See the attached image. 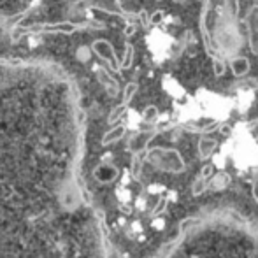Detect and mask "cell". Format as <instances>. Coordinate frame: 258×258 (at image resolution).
<instances>
[{"label": "cell", "instance_id": "6da1fadb", "mask_svg": "<svg viewBox=\"0 0 258 258\" xmlns=\"http://www.w3.org/2000/svg\"><path fill=\"white\" fill-rule=\"evenodd\" d=\"M79 30H105L104 21H85V23H72V21H60V23H35L30 27H20L11 30V42L16 44L21 37L30 34H74Z\"/></svg>", "mask_w": 258, "mask_h": 258}, {"label": "cell", "instance_id": "7a4b0ae2", "mask_svg": "<svg viewBox=\"0 0 258 258\" xmlns=\"http://www.w3.org/2000/svg\"><path fill=\"white\" fill-rule=\"evenodd\" d=\"M144 158L153 163L156 169L165 172H181L184 170V160L176 150H165V148H153L146 153Z\"/></svg>", "mask_w": 258, "mask_h": 258}, {"label": "cell", "instance_id": "3957f363", "mask_svg": "<svg viewBox=\"0 0 258 258\" xmlns=\"http://www.w3.org/2000/svg\"><path fill=\"white\" fill-rule=\"evenodd\" d=\"M92 51L97 54L99 58H102L104 61L109 63V71H114V72H121V60L116 56V51L112 48V44L105 39H97V41L92 42Z\"/></svg>", "mask_w": 258, "mask_h": 258}, {"label": "cell", "instance_id": "277c9868", "mask_svg": "<svg viewBox=\"0 0 258 258\" xmlns=\"http://www.w3.org/2000/svg\"><path fill=\"white\" fill-rule=\"evenodd\" d=\"M244 25L248 28V41L251 51L258 54V6H251L244 16Z\"/></svg>", "mask_w": 258, "mask_h": 258}, {"label": "cell", "instance_id": "5b68a950", "mask_svg": "<svg viewBox=\"0 0 258 258\" xmlns=\"http://www.w3.org/2000/svg\"><path fill=\"white\" fill-rule=\"evenodd\" d=\"M93 71H95L97 81H99L100 85L104 86L105 93H107L109 97H118L119 85H118V81H116V79L112 78L111 74H109L107 69H104V67H93Z\"/></svg>", "mask_w": 258, "mask_h": 258}, {"label": "cell", "instance_id": "8992f818", "mask_svg": "<svg viewBox=\"0 0 258 258\" xmlns=\"http://www.w3.org/2000/svg\"><path fill=\"white\" fill-rule=\"evenodd\" d=\"M125 134H126V126L125 125H116V126L109 128L107 132L104 134L102 139H100V144H102L104 148H107V146H111V144L121 141L123 137H125Z\"/></svg>", "mask_w": 258, "mask_h": 258}, {"label": "cell", "instance_id": "52a82bcc", "mask_svg": "<svg viewBox=\"0 0 258 258\" xmlns=\"http://www.w3.org/2000/svg\"><path fill=\"white\" fill-rule=\"evenodd\" d=\"M249 69H251V63H249V60L246 56L230 58V71L235 78H242V76H246L249 72Z\"/></svg>", "mask_w": 258, "mask_h": 258}, {"label": "cell", "instance_id": "ba28073f", "mask_svg": "<svg viewBox=\"0 0 258 258\" xmlns=\"http://www.w3.org/2000/svg\"><path fill=\"white\" fill-rule=\"evenodd\" d=\"M216 146L218 144L214 139H211V137H202V139L199 141V156H201L202 160L209 158V156L214 153Z\"/></svg>", "mask_w": 258, "mask_h": 258}, {"label": "cell", "instance_id": "9c48e42d", "mask_svg": "<svg viewBox=\"0 0 258 258\" xmlns=\"http://www.w3.org/2000/svg\"><path fill=\"white\" fill-rule=\"evenodd\" d=\"M126 107H128V105H125V104H119V105H116V107H112L111 112H109V116H107V123H109V125H116V123H118L119 119L125 116Z\"/></svg>", "mask_w": 258, "mask_h": 258}, {"label": "cell", "instance_id": "30bf717a", "mask_svg": "<svg viewBox=\"0 0 258 258\" xmlns=\"http://www.w3.org/2000/svg\"><path fill=\"white\" fill-rule=\"evenodd\" d=\"M139 92V85H137L136 81H130L128 85H125V88H123V102L125 105H128L132 102V99L136 97V93Z\"/></svg>", "mask_w": 258, "mask_h": 258}, {"label": "cell", "instance_id": "8fae6325", "mask_svg": "<svg viewBox=\"0 0 258 258\" xmlns=\"http://www.w3.org/2000/svg\"><path fill=\"white\" fill-rule=\"evenodd\" d=\"M134 54H136V49L130 42L125 44V54H123V60H121V71H126V69L132 67L134 63Z\"/></svg>", "mask_w": 258, "mask_h": 258}, {"label": "cell", "instance_id": "7c38bea8", "mask_svg": "<svg viewBox=\"0 0 258 258\" xmlns=\"http://www.w3.org/2000/svg\"><path fill=\"white\" fill-rule=\"evenodd\" d=\"M213 72H214V76H216V78H221V76L227 72V63H225L220 56L213 60Z\"/></svg>", "mask_w": 258, "mask_h": 258}, {"label": "cell", "instance_id": "4fadbf2b", "mask_svg": "<svg viewBox=\"0 0 258 258\" xmlns=\"http://www.w3.org/2000/svg\"><path fill=\"white\" fill-rule=\"evenodd\" d=\"M156 118H158V107H156V105H148L143 112V119L148 123H151V121H155Z\"/></svg>", "mask_w": 258, "mask_h": 258}, {"label": "cell", "instance_id": "5bb4252c", "mask_svg": "<svg viewBox=\"0 0 258 258\" xmlns=\"http://www.w3.org/2000/svg\"><path fill=\"white\" fill-rule=\"evenodd\" d=\"M90 54H92V48H85V46H81V48L76 51V56H78V60L83 61V63H86V61L90 60Z\"/></svg>", "mask_w": 258, "mask_h": 258}, {"label": "cell", "instance_id": "9a60e30c", "mask_svg": "<svg viewBox=\"0 0 258 258\" xmlns=\"http://www.w3.org/2000/svg\"><path fill=\"white\" fill-rule=\"evenodd\" d=\"M206 186H207V183H206L204 177H197V179L194 181V186H191V190H194V195L202 194V191L206 190Z\"/></svg>", "mask_w": 258, "mask_h": 258}, {"label": "cell", "instance_id": "2e32d148", "mask_svg": "<svg viewBox=\"0 0 258 258\" xmlns=\"http://www.w3.org/2000/svg\"><path fill=\"white\" fill-rule=\"evenodd\" d=\"M163 18H165V13H163V11H155V13H151V14H150V25H153V27H156V25L162 23Z\"/></svg>", "mask_w": 258, "mask_h": 258}, {"label": "cell", "instance_id": "e0dca14e", "mask_svg": "<svg viewBox=\"0 0 258 258\" xmlns=\"http://www.w3.org/2000/svg\"><path fill=\"white\" fill-rule=\"evenodd\" d=\"M137 18L141 20V23L144 25V27H150V14H148V11H139V14H137Z\"/></svg>", "mask_w": 258, "mask_h": 258}, {"label": "cell", "instance_id": "ac0fdd59", "mask_svg": "<svg viewBox=\"0 0 258 258\" xmlns=\"http://www.w3.org/2000/svg\"><path fill=\"white\" fill-rule=\"evenodd\" d=\"M137 32V28H136V25H132V23H128L125 27V30H123V35H125V37H130V35H134Z\"/></svg>", "mask_w": 258, "mask_h": 258}, {"label": "cell", "instance_id": "d6986e66", "mask_svg": "<svg viewBox=\"0 0 258 258\" xmlns=\"http://www.w3.org/2000/svg\"><path fill=\"white\" fill-rule=\"evenodd\" d=\"M209 176H213V167H211V165H206L204 169L201 170V177H204V179H207Z\"/></svg>", "mask_w": 258, "mask_h": 258}, {"label": "cell", "instance_id": "ffe728a7", "mask_svg": "<svg viewBox=\"0 0 258 258\" xmlns=\"http://www.w3.org/2000/svg\"><path fill=\"white\" fill-rule=\"evenodd\" d=\"M253 197H255V201L258 202V177L253 181Z\"/></svg>", "mask_w": 258, "mask_h": 258}, {"label": "cell", "instance_id": "44dd1931", "mask_svg": "<svg viewBox=\"0 0 258 258\" xmlns=\"http://www.w3.org/2000/svg\"><path fill=\"white\" fill-rule=\"evenodd\" d=\"M228 132H230V128H228V125H223V126H221V134H225V136H227Z\"/></svg>", "mask_w": 258, "mask_h": 258}, {"label": "cell", "instance_id": "7402d4cb", "mask_svg": "<svg viewBox=\"0 0 258 258\" xmlns=\"http://www.w3.org/2000/svg\"><path fill=\"white\" fill-rule=\"evenodd\" d=\"M172 2H176V4H184L186 0H172Z\"/></svg>", "mask_w": 258, "mask_h": 258}]
</instances>
